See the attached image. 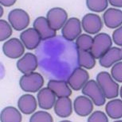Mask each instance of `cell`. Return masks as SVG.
Here are the masks:
<instances>
[{"instance_id": "30", "label": "cell", "mask_w": 122, "mask_h": 122, "mask_svg": "<svg viewBox=\"0 0 122 122\" xmlns=\"http://www.w3.org/2000/svg\"><path fill=\"white\" fill-rule=\"evenodd\" d=\"M122 27L115 30L112 35V38L115 43L119 46H122Z\"/></svg>"}, {"instance_id": "19", "label": "cell", "mask_w": 122, "mask_h": 122, "mask_svg": "<svg viewBox=\"0 0 122 122\" xmlns=\"http://www.w3.org/2000/svg\"><path fill=\"white\" fill-rule=\"evenodd\" d=\"M54 110L58 116L62 118L69 117L72 112L71 100L67 97L58 98L55 103Z\"/></svg>"}, {"instance_id": "5", "label": "cell", "mask_w": 122, "mask_h": 122, "mask_svg": "<svg viewBox=\"0 0 122 122\" xmlns=\"http://www.w3.org/2000/svg\"><path fill=\"white\" fill-rule=\"evenodd\" d=\"M8 19L12 26L15 30L20 31L25 29L29 25V16L22 9H16L9 13Z\"/></svg>"}, {"instance_id": "20", "label": "cell", "mask_w": 122, "mask_h": 122, "mask_svg": "<svg viewBox=\"0 0 122 122\" xmlns=\"http://www.w3.org/2000/svg\"><path fill=\"white\" fill-rule=\"evenodd\" d=\"M47 86L58 98L68 97L72 93L66 82L64 81L51 80L49 81Z\"/></svg>"}, {"instance_id": "6", "label": "cell", "mask_w": 122, "mask_h": 122, "mask_svg": "<svg viewBox=\"0 0 122 122\" xmlns=\"http://www.w3.org/2000/svg\"><path fill=\"white\" fill-rule=\"evenodd\" d=\"M68 17L67 14L64 9L60 8L51 9L47 15L49 25L55 30H60L64 25Z\"/></svg>"}, {"instance_id": "25", "label": "cell", "mask_w": 122, "mask_h": 122, "mask_svg": "<svg viewBox=\"0 0 122 122\" xmlns=\"http://www.w3.org/2000/svg\"><path fill=\"white\" fill-rule=\"evenodd\" d=\"M87 6L91 11L96 12H102L108 6L107 0H88L86 1Z\"/></svg>"}, {"instance_id": "23", "label": "cell", "mask_w": 122, "mask_h": 122, "mask_svg": "<svg viewBox=\"0 0 122 122\" xmlns=\"http://www.w3.org/2000/svg\"><path fill=\"white\" fill-rule=\"evenodd\" d=\"M78 63L80 66L90 69L95 66V58L88 51H84L77 49Z\"/></svg>"}, {"instance_id": "8", "label": "cell", "mask_w": 122, "mask_h": 122, "mask_svg": "<svg viewBox=\"0 0 122 122\" xmlns=\"http://www.w3.org/2000/svg\"><path fill=\"white\" fill-rule=\"evenodd\" d=\"M81 32V23L78 19L71 18L67 21L62 30L63 36L70 41H73Z\"/></svg>"}, {"instance_id": "31", "label": "cell", "mask_w": 122, "mask_h": 122, "mask_svg": "<svg viewBox=\"0 0 122 122\" xmlns=\"http://www.w3.org/2000/svg\"><path fill=\"white\" fill-rule=\"evenodd\" d=\"M109 3L112 6L121 8L122 6V0H110Z\"/></svg>"}, {"instance_id": "32", "label": "cell", "mask_w": 122, "mask_h": 122, "mask_svg": "<svg viewBox=\"0 0 122 122\" xmlns=\"http://www.w3.org/2000/svg\"><path fill=\"white\" fill-rule=\"evenodd\" d=\"M16 1V0H0V3L3 6L8 7L13 5Z\"/></svg>"}, {"instance_id": "9", "label": "cell", "mask_w": 122, "mask_h": 122, "mask_svg": "<svg viewBox=\"0 0 122 122\" xmlns=\"http://www.w3.org/2000/svg\"><path fill=\"white\" fill-rule=\"evenodd\" d=\"M82 24L84 31L92 34L97 33L103 26V23L99 16L93 13H89L84 16Z\"/></svg>"}, {"instance_id": "27", "label": "cell", "mask_w": 122, "mask_h": 122, "mask_svg": "<svg viewBox=\"0 0 122 122\" xmlns=\"http://www.w3.org/2000/svg\"><path fill=\"white\" fill-rule=\"evenodd\" d=\"M0 41H3L10 36L12 33V29L9 23L5 20H0Z\"/></svg>"}, {"instance_id": "4", "label": "cell", "mask_w": 122, "mask_h": 122, "mask_svg": "<svg viewBox=\"0 0 122 122\" xmlns=\"http://www.w3.org/2000/svg\"><path fill=\"white\" fill-rule=\"evenodd\" d=\"M82 92L90 97L97 106H101L105 103L104 94L99 85L94 80H91L87 82L83 86Z\"/></svg>"}, {"instance_id": "14", "label": "cell", "mask_w": 122, "mask_h": 122, "mask_svg": "<svg viewBox=\"0 0 122 122\" xmlns=\"http://www.w3.org/2000/svg\"><path fill=\"white\" fill-rule=\"evenodd\" d=\"M103 17L105 25L111 29H115L122 24V11L118 9H108L104 13Z\"/></svg>"}, {"instance_id": "13", "label": "cell", "mask_w": 122, "mask_h": 122, "mask_svg": "<svg viewBox=\"0 0 122 122\" xmlns=\"http://www.w3.org/2000/svg\"><path fill=\"white\" fill-rule=\"evenodd\" d=\"M20 38L25 47L33 50L39 46L41 40L38 32L34 28H30L21 34Z\"/></svg>"}, {"instance_id": "2", "label": "cell", "mask_w": 122, "mask_h": 122, "mask_svg": "<svg viewBox=\"0 0 122 122\" xmlns=\"http://www.w3.org/2000/svg\"><path fill=\"white\" fill-rule=\"evenodd\" d=\"M44 83V79L41 74L32 72L22 76L20 85L22 90L26 92L35 93L42 87Z\"/></svg>"}, {"instance_id": "29", "label": "cell", "mask_w": 122, "mask_h": 122, "mask_svg": "<svg viewBox=\"0 0 122 122\" xmlns=\"http://www.w3.org/2000/svg\"><path fill=\"white\" fill-rule=\"evenodd\" d=\"M88 122H108V119L106 115L104 112L99 111L94 112L88 119Z\"/></svg>"}, {"instance_id": "33", "label": "cell", "mask_w": 122, "mask_h": 122, "mask_svg": "<svg viewBox=\"0 0 122 122\" xmlns=\"http://www.w3.org/2000/svg\"><path fill=\"white\" fill-rule=\"evenodd\" d=\"M122 87H121V90H120V96H121V98H122Z\"/></svg>"}, {"instance_id": "10", "label": "cell", "mask_w": 122, "mask_h": 122, "mask_svg": "<svg viewBox=\"0 0 122 122\" xmlns=\"http://www.w3.org/2000/svg\"><path fill=\"white\" fill-rule=\"evenodd\" d=\"M89 79L88 73L81 68L75 69L68 80V83L74 90L78 91L83 87Z\"/></svg>"}, {"instance_id": "11", "label": "cell", "mask_w": 122, "mask_h": 122, "mask_svg": "<svg viewBox=\"0 0 122 122\" xmlns=\"http://www.w3.org/2000/svg\"><path fill=\"white\" fill-rule=\"evenodd\" d=\"M18 69L25 74L31 73L36 70L38 65L36 56L34 54L27 53L17 63Z\"/></svg>"}, {"instance_id": "22", "label": "cell", "mask_w": 122, "mask_h": 122, "mask_svg": "<svg viewBox=\"0 0 122 122\" xmlns=\"http://www.w3.org/2000/svg\"><path fill=\"white\" fill-rule=\"evenodd\" d=\"M106 111L108 116L112 118L118 119L122 116V102L119 99L110 101L105 107Z\"/></svg>"}, {"instance_id": "16", "label": "cell", "mask_w": 122, "mask_h": 122, "mask_svg": "<svg viewBox=\"0 0 122 122\" xmlns=\"http://www.w3.org/2000/svg\"><path fill=\"white\" fill-rule=\"evenodd\" d=\"M56 96L53 92L48 87L42 89L37 95L40 107L46 110L52 108L55 102Z\"/></svg>"}, {"instance_id": "12", "label": "cell", "mask_w": 122, "mask_h": 122, "mask_svg": "<svg viewBox=\"0 0 122 122\" xmlns=\"http://www.w3.org/2000/svg\"><path fill=\"white\" fill-rule=\"evenodd\" d=\"M33 26L42 40L53 38L56 36V31L50 27L47 20L45 17H40L37 18L35 20Z\"/></svg>"}, {"instance_id": "3", "label": "cell", "mask_w": 122, "mask_h": 122, "mask_svg": "<svg viewBox=\"0 0 122 122\" xmlns=\"http://www.w3.org/2000/svg\"><path fill=\"white\" fill-rule=\"evenodd\" d=\"M112 44V39L108 35L98 34L93 39L90 52L95 58H100L111 48Z\"/></svg>"}, {"instance_id": "1", "label": "cell", "mask_w": 122, "mask_h": 122, "mask_svg": "<svg viewBox=\"0 0 122 122\" xmlns=\"http://www.w3.org/2000/svg\"><path fill=\"white\" fill-rule=\"evenodd\" d=\"M97 79L105 97L112 99L118 97L119 85L113 80L108 72H100L97 75Z\"/></svg>"}, {"instance_id": "24", "label": "cell", "mask_w": 122, "mask_h": 122, "mask_svg": "<svg viewBox=\"0 0 122 122\" xmlns=\"http://www.w3.org/2000/svg\"><path fill=\"white\" fill-rule=\"evenodd\" d=\"M93 40L92 37L88 35L82 34L78 37L76 41L77 49L86 51L90 50Z\"/></svg>"}, {"instance_id": "17", "label": "cell", "mask_w": 122, "mask_h": 122, "mask_svg": "<svg viewBox=\"0 0 122 122\" xmlns=\"http://www.w3.org/2000/svg\"><path fill=\"white\" fill-rule=\"evenodd\" d=\"M75 111L78 115L86 117L90 114L93 111V105L91 101L87 97L79 96L74 102Z\"/></svg>"}, {"instance_id": "26", "label": "cell", "mask_w": 122, "mask_h": 122, "mask_svg": "<svg viewBox=\"0 0 122 122\" xmlns=\"http://www.w3.org/2000/svg\"><path fill=\"white\" fill-rule=\"evenodd\" d=\"M30 121V122H52L53 120L52 116L48 112L39 111L32 115Z\"/></svg>"}, {"instance_id": "7", "label": "cell", "mask_w": 122, "mask_h": 122, "mask_svg": "<svg viewBox=\"0 0 122 122\" xmlns=\"http://www.w3.org/2000/svg\"><path fill=\"white\" fill-rule=\"evenodd\" d=\"M3 51L4 54L11 58L16 59L20 57L24 53L25 47L17 38H11L4 44Z\"/></svg>"}, {"instance_id": "28", "label": "cell", "mask_w": 122, "mask_h": 122, "mask_svg": "<svg viewBox=\"0 0 122 122\" xmlns=\"http://www.w3.org/2000/svg\"><path fill=\"white\" fill-rule=\"evenodd\" d=\"M113 78L119 83L122 82V62L117 63L112 67L111 71Z\"/></svg>"}, {"instance_id": "15", "label": "cell", "mask_w": 122, "mask_h": 122, "mask_svg": "<svg viewBox=\"0 0 122 122\" xmlns=\"http://www.w3.org/2000/svg\"><path fill=\"white\" fill-rule=\"evenodd\" d=\"M100 58L101 65L105 67L109 68L115 63L122 60V50L116 47L110 48Z\"/></svg>"}, {"instance_id": "21", "label": "cell", "mask_w": 122, "mask_h": 122, "mask_svg": "<svg viewBox=\"0 0 122 122\" xmlns=\"http://www.w3.org/2000/svg\"><path fill=\"white\" fill-rule=\"evenodd\" d=\"M22 117L20 112L15 107L11 106L6 107L2 111L0 120L2 122H20Z\"/></svg>"}, {"instance_id": "18", "label": "cell", "mask_w": 122, "mask_h": 122, "mask_svg": "<svg viewBox=\"0 0 122 122\" xmlns=\"http://www.w3.org/2000/svg\"><path fill=\"white\" fill-rule=\"evenodd\" d=\"M18 105L23 113L28 115L32 113L36 110L37 103L34 96L26 94L20 97L18 100Z\"/></svg>"}]
</instances>
